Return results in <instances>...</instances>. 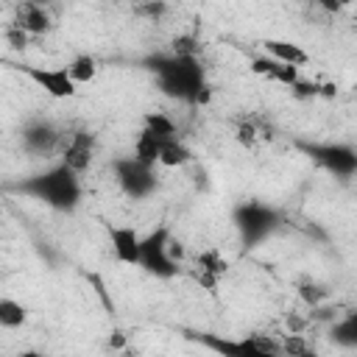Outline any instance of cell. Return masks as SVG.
I'll list each match as a JSON object with an SVG mask.
<instances>
[{"label":"cell","mask_w":357,"mask_h":357,"mask_svg":"<svg viewBox=\"0 0 357 357\" xmlns=\"http://www.w3.org/2000/svg\"><path fill=\"white\" fill-rule=\"evenodd\" d=\"M109 237H112V245H114V257L120 262L137 265L142 259L145 245L139 243V237H137V231L131 226H114V229H109Z\"/></svg>","instance_id":"1"},{"label":"cell","mask_w":357,"mask_h":357,"mask_svg":"<svg viewBox=\"0 0 357 357\" xmlns=\"http://www.w3.org/2000/svg\"><path fill=\"white\" fill-rule=\"evenodd\" d=\"M50 28V20H47V11L42 6H33V3H25L17 8V31L22 33H45Z\"/></svg>","instance_id":"4"},{"label":"cell","mask_w":357,"mask_h":357,"mask_svg":"<svg viewBox=\"0 0 357 357\" xmlns=\"http://www.w3.org/2000/svg\"><path fill=\"white\" fill-rule=\"evenodd\" d=\"M187 159H190V151H187L176 137H170V139H165V142H162L159 165H165V167H178V165H184Z\"/></svg>","instance_id":"7"},{"label":"cell","mask_w":357,"mask_h":357,"mask_svg":"<svg viewBox=\"0 0 357 357\" xmlns=\"http://www.w3.org/2000/svg\"><path fill=\"white\" fill-rule=\"evenodd\" d=\"M22 357H39V354H22Z\"/></svg>","instance_id":"10"},{"label":"cell","mask_w":357,"mask_h":357,"mask_svg":"<svg viewBox=\"0 0 357 357\" xmlns=\"http://www.w3.org/2000/svg\"><path fill=\"white\" fill-rule=\"evenodd\" d=\"M298 296H301L307 304H318V301H324V298H326V293H324L318 284H312V282L298 284Z\"/></svg>","instance_id":"9"},{"label":"cell","mask_w":357,"mask_h":357,"mask_svg":"<svg viewBox=\"0 0 357 357\" xmlns=\"http://www.w3.org/2000/svg\"><path fill=\"white\" fill-rule=\"evenodd\" d=\"M64 70H67V75H70L73 84H86V81L95 78V73H98V61H95L92 56H75Z\"/></svg>","instance_id":"6"},{"label":"cell","mask_w":357,"mask_h":357,"mask_svg":"<svg viewBox=\"0 0 357 357\" xmlns=\"http://www.w3.org/2000/svg\"><path fill=\"white\" fill-rule=\"evenodd\" d=\"M92 153H95V139H92V134L75 131V134L67 137V145H64V165H67L70 170H84V167H89Z\"/></svg>","instance_id":"2"},{"label":"cell","mask_w":357,"mask_h":357,"mask_svg":"<svg viewBox=\"0 0 357 357\" xmlns=\"http://www.w3.org/2000/svg\"><path fill=\"white\" fill-rule=\"evenodd\" d=\"M33 81H39V86L53 95V98H70L75 92V84L70 81L67 70H28Z\"/></svg>","instance_id":"3"},{"label":"cell","mask_w":357,"mask_h":357,"mask_svg":"<svg viewBox=\"0 0 357 357\" xmlns=\"http://www.w3.org/2000/svg\"><path fill=\"white\" fill-rule=\"evenodd\" d=\"M22 321H25L22 304H17L14 298H3L0 301V324L6 329H14V326H22Z\"/></svg>","instance_id":"8"},{"label":"cell","mask_w":357,"mask_h":357,"mask_svg":"<svg viewBox=\"0 0 357 357\" xmlns=\"http://www.w3.org/2000/svg\"><path fill=\"white\" fill-rule=\"evenodd\" d=\"M265 47H268V53H271L276 61H282V64H287V67H296V64H304V61H307V53H304L298 45H290V42H268Z\"/></svg>","instance_id":"5"}]
</instances>
